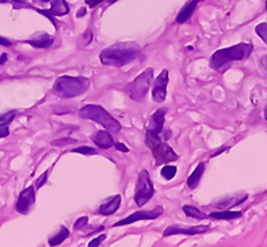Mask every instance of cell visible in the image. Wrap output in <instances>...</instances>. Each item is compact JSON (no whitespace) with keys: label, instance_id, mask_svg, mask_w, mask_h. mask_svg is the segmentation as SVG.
I'll list each match as a JSON object with an SVG mask.
<instances>
[{"label":"cell","instance_id":"1","mask_svg":"<svg viewBox=\"0 0 267 247\" xmlns=\"http://www.w3.org/2000/svg\"><path fill=\"white\" fill-rule=\"evenodd\" d=\"M142 49L141 46L134 42H119L107 47L100 52L99 59L104 66L111 67H123L126 64L134 62Z\"/></svg>","mask_w":267,"mask_h":247},{"label":"cell","instance_id":"2","mask_svg":"<svg viewBox=\"0 0 267 247\" xmlns=\"http://www.w3.org/2000/svg\"><path fill=\"white\" fill-rule=\"evenodd\" d=\"M251 52H253V44L250 43H239L227 49H218L210 59V66L213 70L219 71L220 68H223L231 62L247 59Z\"/></svg>","mask_w":267,"mask_h":247},{"label":"cell","instance_id":"3","mask_svg":"<svg viewBox=\"0 0 267 247\" xmlns=\"http://www.w3.org/2000/svg\"><path fill=\"white\" fill-rule=\"evenodd\" d=\"M90 87V80L83 76H70L63 75L59 76L52 86L53 95L62 98V99H71L79 97L87 91Z\"/></svg>","mask_w":267,"mask_h":247},{"label":"cell","instance_id":"4","mask_svg":"<svg viewBox=\"0 0 267 247\" xmlns=\"http://www.w3.org/2000/svg\"><path fill=\"white\" fill-rule=\"evenodd\" d=\"M79 115L83 119H90V121L97 122V124H102L108 132L111 134H118L121 130V123L112 117L110 112L104 110L102 106L97 104H87L83 108H80Z\"/></svg>","mask_w":267,"mask_h":247},{"label":"cell","instance_id":"5","mask_svg":"<svg viewBox=\"0 0 267 247\" xmlns=\"http://www.w3.org/2000/svg\"><path fill=\"white\" fill-rule=\"evenodd\" d=\"M146 145L152 151V156L158 165H166L179 158L170 146L167 145V142L160 139L159 134L146 131Z\"/></svg>","mask_w":267,"mask_h":247},{"label":"cell","instance_id":"6","mask_svg":"<svg viewBox=\"0 0 267 247\" xmlns=\"http://www.w3.org/2000/svg\"><path fill=\"white\" fill-rule=\"evenodd\" d=\"M152 68H147L145 73H142L136 79L130 82L124 87V92L135 102H143L147 92L150 90L151 79H152Z\"/></svg>","mask_w":267,"mask_h":247},{"label":"cell","instance_id":"7","mask_svg":"<svg viewBox=\"0 0 267 247\" xmlns=\"http://www.w3.org/2000/svg\"><path fill=\"white\" fill-rule=\"evenodd\" d=\"M154 184L151 182L150 175L147 170H142L138 176V182L135 186V194H134V199H135V203L142 207L146 203L150 202V199L154 197Z\"/></svg>","mask_w":267,"mask_h":247},{"label":"cell","instance_id":"8","mask_svg":"<svg viewBox=\"0 0 267 247\" xmlns=\"http://www.w3.org/2000/svg\"><path fill=\"white\" fill-rule=\"evenodd\" d=\"M162 214H163V207H160V206L152 208L150 211H136V213L128 215L127 218L118 221L114 226L118 227V226H127V224L139 222V221H154V219L159 218Z\"/></svg>","mask_w":267,"mask_h":247},{"label":"cell","instance_id":"9","mask_svg":"<svg viewBox=\"0 0 267 247\" xmlns=\"http://www.w3.org/2000/svg\"><path fill=\"white\" fill-rule=\"evenodd\" d=\"M210 226H183V224H171L166 228L163 237H171V235H196V234L207 233Z\"/></svg>","mask_w":267,"mask_h":247},{"label":"cell","instance_id":"10","mask_svg":"<svg viewBox=\"0 0 267 247\" xmlns=\"http://www.w3.org/2000/svg\"><path fill=\"white\" fill-rule=\"evenodd\" d=\"M167 84H169V71L162 70V73L156 76L152 87V99L154 102L162 103L166 100L167 95Z\"/></svg>","mask_w":267,"mask_h":247},{"label":"cell","instance_id":"11","mask_svg":"<svg viewBox=\"0 0 267 247\" xmlns=\"http://www.w3.org/2000/svg\"><path fill=\"white\" fill-rule=\"evenodd\" d=\"M35 200H36V195H35V187L29 186L20 193L18 202H16V211L20 214H28L31 207L34 206Z\"/></svg>","mask_w":267,"mask_h":247},{"label":"cell","instance_id":"12","mask_svg":"<svg viewBox=\"0 0 267 247\" xmlns=\"http://www.w3.org/2000/svg\"><path fill=\"white\" fill-rule=\"evenodd\" d=\"M38 12L44 15L46 18H49L55 25V28L58 29V25L55 23L53 16H64L70 12V5L66 0H52L51 1V8L49 10H38Z\"/></svg>","mask_w":267,"mask_h":247},{"label":"cell","instance_id":"13","mask_svg":"<svg viewBox=\"0 0 267 247\" xmlns=\"http://www.w3.org/2000/svg\"><path fill=\"white\" fill-rule=\"evenodd\" d=\"M166 108H159L158 111H155L150 118L148 126H147V131L154 132V134H159L163 131V126H165V117H166Z\"/></svg>","mask_w":267,"mask_h":247},{"label":"cell","instance_id":"14","mask_svg":"<svg viewBox=\"0 0 267 247\" xmlns=\"http://www.w3.org/2000/svg\"><path fill=\"white\" fill-rule=\"evenodd\" d=\"M121 195H114V197H110V198L107 199L106 202H103L100 204V207H99V214H102V215H112V214H115L118 211V208L121 206Z\"/></svg>","mask_w":267,"mask_h":247},{"label":"cell","instance_id":"15","mask_svg":"<svg viewBox=\"0 0 267 247\" xmlns=\"http://www.w3.org/2000/svg\"><path fill=\"white\" fill-rule=\"evenodd\" d=\"M24 43L32 46L34 49H49L53 44V38L51 35L42 32V34L34 36L32 39L24 40Z\"/></svg>","mask_w":267,"mask_h":247},{"label":"cell","instance_id":"16","mask_svg":"<svg viewBox=\"0 0 267 247\" xmlns=\"http://www.w3.org/2000/svg\"><path fill=\"white\" fill-rule=\"evenodd\" d=\"M199 1L200 0H190V1H187V3L182 7V10L179 11L178 16H176V23L183 25L187 20H190V18L193 16V14H194L195 10H196V5H198Z\"/></svg>","mask_w":267,"mask_h":247},{"label":"cell","instance_id":"17","mask_svg":"<svg viewBox=\"0 0 267 247\" xmlns=\"http://www.w3.org/2000/svg\"><path fill=\"white\" fill-rule=\"evenodd\" d=\"M93 142L99 148H103V150L110 148L115 143L112 139L111 132H108V131H97V134L93 136Z\"/></svg>","mask_w":267,"mask_h":247},{"label":"cell","instance_id":"18","mask_svg":"<svg viewBox=\"0 0 267 247\" xmlns=\"http://www.w3.org/2000/svg\"><path fill=\"white\" fill-rule=\"evenodd\" d=\"M204 170H206V165H204L203 162L196 166V169L193 171V174L190 175L189 179H187V186H189V189L194 190L198 187V184H199L200 179H202V175L204 174Z\"/></svg>","mask_w":267,"mask_h":247},{"label":"cell","instance_id":"19","mask_svg":"<svg viewBox=\"0 0 267 247\" xmlns=\"http://www.w3.org/2000/svg\"><path fill=\"white\" fill-rule=\"evenodd\" d=\"M211 219H217V221H233V219L242 218V213L241 211H215L209 215Z\"/></svg>","mask_w":267,"mask_h":247},{"label":"cell","instance_id":"20","mask_svg":"<svg viewBox=\"0 0 267 247\" xmlns=\"http://www.w3.org/2000/svg\"><path fill=\"white\" fill-rule=\"evenodd\" d=\"M68 235H70V231H68V228H66L64 226H60L59 228V231L55 235L49 239V246H58L60 243H63L64 239H67Z\"/></svg>","mask_w":267,"mask_h":247},{"label":"cell","instance_id":"21","mask_svg":"<svg viewBox=\"0 0 267 247\" xmlns=\"http://www.w3.org/2000/svg\"><path fill=\"white\" fill-rule=\"evenodd\" d=\"M183 211H185V214L187 215V217H190V218H194V219H207L209 218V215H206L204 213H202L200 210H198L196 207H194V206H189V204H186V206H183Z\"/></svg>","mask_w":267,"mask_h":247},{"label":"cell","instance_id":"22","mask_svg":"<svg viewBox=\"0 0 267 247\" xmlns=\"http://www.w3.org/2000/svg\"><path fill=\"white\" fill-rule=\"evenodd\" d=\"M231 199L226 198L223 202H219L218 208H223V207H233V206H237V204H241L242 202H244L247 199V195H243L242 198L241 197H230Z\"/></svg>","mask_w":267,"mask_h":247},{"label":"cell","instance_id":"23","mask_svg":"<svg viewBox=\"0 0 267 247\" xmlns=\"http://www.w3.org/2000/svg\"><path fill=\"white\" fill-rule=\"evenodd\" d=\"M176 171H178L176 166L166 165L165 167L162 169V171H160V174H162V176H163L166 180H171L175 175H176Z\"/></svg>","mask_w":267,"mask_h":247},{"label":"cell","instance_id":"24","mask_svg":"<svg viewBox=\"0 0 267 247\" xmlns=\"http://www.w3.org/2000/svg\"><path fill=\"white\" fill-rule=\"evenodd\" d=\"M15 117H16V111H8L0 115V126H8L11 122L14 121Z\"/></svg>","mask_w":267,"mask_h":247},{"label":"cell","instance_id":"25","mask_svg":"<svg viewBox=\"0 0 267 247\" xmlns=\"http://www.w3.org/2000/svg\"><path fill=\"white\" fill-rule=\"evenodd\" d=\"M255 32L267 44V23H261L255 27Z\"/></svg>","mask_w":267,"mask_h":247},{"label":"cell","instance_id":"26","mask_svg":"<svg viewBox=\"0 0 267 247\" xmlns=\"http://www.w3.org/2000/svg\"><path fill=\"white\" fill-rule=\"evenodd\" d=\"M73 152H78V154H83V155H94V154H97V150L93 147H88V146H80V147L73 148Z\"/></svg>","mask_w":267,"mask_h":247},{"label":"cell","instance_id":"27","mask_svg":"<svg viewBox=\"0 0 267 247\" xmlns=\"http://www.w3.org/2000/svg\"><path fill=\"white\" fill-rule=\"evenodd\" d=\"M52 169V167H51ZM51 169L47 170V171H44L43 174L40 175L39 179L36 180V183H35V189H42L44 184H46V182H47V179H49V171H51Z\"/></svg>","mask_w":267,"mask_h":247},{"label":"cell","instance_id":"28","mask_svg":"<svg viewBox=\"0 0 267 247\" xmlns=\"http://www.w3.org/2000/svg\"><path fill=\"white\" fill-rule=\"evenodd\" d=\"M75 139H70V138H62V139H55V141L51 142L52 146H66L68 143H73Z\"/></svg>","mask_w":267,"mask_h":247},{"label":"cell","instance_id":"29","mask_svg":"<svg viewBox=\"0 0 267 247\" xmlns=\"http://www.w3.org/2000/svg\"><path fill=\"white\" fill-rule=\"evenodd\" d=\"M106 239V234H102V235H99V237H97L95 239H93L91 242L88 243V247H97L100 246V243L103 242Z\"/></svg>","mask_w":267,"mask_h":247},{"label":"cell","instance_id":"30","mask_svg":"<svg viewBox=\"0 0 267 247\" xmlns=\"http://www.w3.org/2000/svg\"><path fill=\"white\" fill-rule=\"evenodd\" d=\"M87 223H88L87 217H82V218H79L78 221L75 222V224H73V228H75V230H80V228L84 227Z\"/></svg>","mask_w":267,"mask_h":247},{"label":"cell","instance_id":"31","mask_svg":"<svg viewBox=\"0 0 267 247\" xmlns=\"http://www.w3.org/2000/svg\"><path fill=\"white\" fill-rule=\"evenodd\" d=\"M10 135V128L8 126H0V138H5Z\"/></svg>","mask_w":267,"mask_h":247},{"label":"cell","instance_id":"32","mask_svg":"<svg viewBox=\"0 0 267 247\" xmlns=\"http://www.w3.org/2000/svg\"><path fill=\"white\" fill-rule=\"evenodd\" d=\"M114 146H115V148H117L118 151H121V152H128V148H127L126 146L123 145V143L115 142V143H114Z\"/></svg>","mask_w":267,"mask_h":247},{"label":"cell","instance_id":"33","mask_svg":"<svg viewBox=\"0 0 267 247\" xmlns=\"http://www.w3.org/2000/svg\"><path fill=\"white\" fill-rule=\"evenodd\" d=\"M103 0H86V4L88 5V7H91V8H94V7H97L99 3H102Z\"/></svg>","mask_w":267,"mask_h":247},{"label":"cell","instance_id":"34","mask_svg":"<svg viewBox=\"0 0 267 247\" xmlns=\"http://www.w3.org/2000/svg\"><path fill=\"white\" fill-rule=\"evenodd\" d=\"M0 46H7V47H10L11 42L8 39H4V38L0 36Z\"/></svg>","mask_w":267,"mask_h":247},{"label":"cell","instance_id":"35","mask_svg":"<svg viewBox=\"0 0 267 247\" xmlns=\"http://www.w3.org/2000/svg\"><path fill=\"white\" fill-rule=\"evenodd\" d=\"M84 14H86V8H80V10L76 12V16H78V18H83Z\"/></svg>","mask_w":267,"mask_h":247},{"label":"cell","instance_id":"36","mask_svg":"<svg viewBox=\"0 0 267 247\" xmlns=\"http://www.w3.org/2000/svg\"><path fill=\"white\" fill-rule=\"evenodd\" d=\"M5 62H7V55H5V53H3V55L0 56V64H4Z\"/></svg>","mask_w":267,"mask_h":247},{"label":"cell","instance_id":"37","mask_svg":"<svg viewBox=\"0 0 267 247\" xmlns=\"http://www.w3.org/2000/svg\"><path fill=\"white\" fill-rule=\"evenodd\" d=\"M262 64H263V68L266 70V73H267V55H266V56H265V59H263Z\"/></svg>","mask_w":267,"mask_h":247},{"label":"cell","instance_id":"38","mask_svg":"<svg viewBox=\"0 0 267 247\" xmlns=\"http://www.w3.org/2000/svg\"><path fill=\"white\" fill-rule=\"evenodd\" d=\"M224 150H226V148H220V150H219V151H217V152H215V154H213V156H217V155H219V154H220V152H223Z\"/></svg>","mask_w":267,"mask_h":247},{"label":"cell","instance_id":"39","mask_svg":"<svg viewBox=\"0 0 267 247\" xmlns=\"http://www.w3.org/2000/svg\"><path fill=\"white\" fill-rule=\"evenodd\" d=\"M263 114H265V119L267 121V104H266V107H265V112H263Z\"/></svg>","mask_w":267,"mask_h":247},{"label":"cell","instance_id":"40","mask_svg":"<svg viewBox=\"0 0 267 247\" xmlns=\"http://www.w3.org/2000/svg\"><path fill=\"white\" fill-rule=\"evenodd\" d=\"M12 1H16V3H23L24 0H12Z\"/></svg>","mask_w":267,"mask_h":247},{"label":"cell","instance_id":"41","mask_svg":"<svg viewBox=\"0 0 267 247\" xmlns=\"http://www.w3.org/2000/svg\"><path fill=\"white\" fill-rule=\"evenodd\" d=\"M8 0H0V3H7Z\"/></svg>","mask_w":267,"mask_h":247},{"label":"cell","instance_id":"42","mask_svg":"<svg viewBox=\"0 0 267 247\" xmlns=\"http://www.w3.org/2000/svg\"><path fill=\"white\" fill-rule=\"evenodd\" d=\"M40 1H43V3H47V1H49V0H40Z\"/></svg>","mask_w":267,"mask_h":247},{"label":"cell","instance_id":"43","mask_svg":"<svg viewBox=\"0 0 267 247\" xmlns=\"http://www.w3.org/2000/svg\"><path fill=\"white\" fill-rule=\"evenodd\" d=\"M266 11H267V1H266Z\"/></svg>","mask_w":267,"mask_h":247}]
</instances>
